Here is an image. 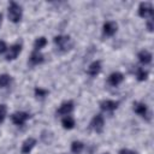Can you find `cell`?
Here are the masks:
<instances>
[{
	"mask_svg": "<svg viewBox=\"0 0 154 154\" xmlns=\"http://www.w3.org/2000/svg\"><path fill=\"white\" fill-rule=\"evenodd\" d=\"M103 154H109V153H103Z\"/></svg>",
	"mask_w": 154,
	"mask_h": 154,
	"instance_id": "27",
	"label": "cell"
},
{
	"mask_svg": "<svg viewBox=\"0 0 154 154\" xmlns=\"http://www.w3.org/2000/svg\"><path fill=\"white\" fill-rule=\"evenodd\" d=\"M119 102L118 101H112V100H103L100 102V108L102 111H106V112H112L114 109H117Z\"/></svg>",
	"mask_w": 154,
	"mask_h": 154,
	"instance_id": "4",
	"label": "cell"
},
{
	"mask_svg": "<svg viewBox=\"0 0 154 154\" xmlns=\"http://www.w3.org/2000/svg\"><path fill=\"white\" fill-rule=\"evenodd\" d=\"M117 28H118V25L116 22H106L103 24V34L106 36H112L116 34Z\"/></svg>",
	"mask_w": 154,
	"mask_h": 154,
	"instance_id": "7",
	"label": "cell"
},
{
	"mask_svg": "<svg viewBox=\"0 0 154 154\" xmlns=\"http://www.w3.org/2000/svg\"><path fill=\"white\" fill-rule=\"evenodd\" d=\"M147 26H148V30H149V31H153V24H152V20H149V22H148Z\"/></svg>",
	"mask_w": 154,
	"mask_h": 154,
	"instance_id": "25",
	"label": "cell"
},
{
	"mask_svg": "<svg viewBox=\"0 0 154 154\" xmlns=\"http://www.w3.org/2000/svg\"><path fill=\"white\" fill-rule=\"evenodd\" d=\"M35 144H36V140H35V138H32V137L26 138V140L23 142V144H22V153H23V154L30 153L31 149L35 147Z\"/></svg>",
	"mask_w": 154,
	"mask_h": 154,
	"instance_id": "8",
	"label": "cell"
},
{
	"mask_svg": "<svg viewBox=\"0 0 154 154\" xmlns=\"http://www.w3.org/2000/svg\"><path fill=\"white\" fill-rule=\"evenodd\" d=\"M134 111L142 117H147V113H148L147 106L142 102H134Z\"/></svg>",
	"mask_w": 154,
	"mask_h": 154,
	"instance_id": "12",
	"label": "cell"
},
{
	"mask_svg": "<svg viewBox=\"0 0 154 154\" xmlns=\"http://www.w3.org/2000/svg\"><path fill=\"white\" fill-rule=\"evenodd\" d=\"M72 109H73V102L72 101H66V102L61 103V106L59 107L57 113L60 114V116H67Z\"/></svg>",
	"mask_w": 154,
	"mask_h": 154,
	"instance_id": "10",
	"label": "cell"
},
{
	"mask_svg": "<svg viewBox=\"0 0 154 154\" xmlns=\"http://www.w3.org/2000/svg\"><path fill=\"white\" fill-rule=\"evenodd\" d=\"M138 14L141 17H153V6L149 2H141L138 7Z\"/></svg>",
	"mask_w": 154,
	"mask_h": 154,
	"instance_id": "3",
	"label": "cell"
},
{
	"mask_svg": "<svg viewBox=\"0 0 154 154\" xmlns=\"http://www.w3.org/2000/svg\"><path fill=\"white\" fill-rule=\"evenodd\" d=\"M147 76H148V72H147V71H144V70H142V69H138V70H137V78H138V81H144V79H147Z\"/></svg>",
	"mask_w": 154,
	"mask_h": 154,
	"instance_id": "20",
	"label": "cell"
},
{
	"mask_svg": "<svg viewBox=\"0 0 154 154\" xmlns=\"http://www.w3.org/2000/svg\"><path fill=\"white\" fill-rule=\"evenodd\" d=\"M35 94H36V96L43 97V96H46V95L48 94V91L45 90V89H41V88H36V89H35Z\"/></svg>",
	"mask_w": 154,
	"mask_h": 154,
	"instance_id": "22",
	"label": "cell"
},
{
	"mask_svg": "<svg viewBox=\"0 0 154 154\" xmlns=\"http://www.w3.org/2000/svg\"><path fill=\"white\" fill-rule=\"evenodd\" d=\"M1 22H2V14L0 13V25H1Z\"/></svg>",
	"mask_w": 154,
	"mask_h": 154,
	"instance_id": "26",
	"label": "cell"
},
{
	"mask_svg": "<svg viewBox=\"0 0 154 154\" xmlns=\"http://www.w3.org/2000/svg\"><path fill=\"white\" fill-rule=\"evenodd\" d=\"M123 79H124V76H123L120 72H113V73H111L109 77H108V83H109L111 85L116 87V85H118L119 83H122Z\"/></svg>",
	"mask_w": 154,
	"mask_h": 154,
	"instance_id": "11",
	"label": "cell"
},
{
	"mask_svg": "<svg viewBox=\"0 0 154 154\" xmlns=\"http://www.w3.org/2000/svg\"><path fill=\"white\" fill-rule=\"evenodd\" d=\"M47 45V40H46V37H38L36 41H35V43H34V48H35V51L37 52V51H40L42 47H45Z\"/></svg>",
	"mask_w": 154,
	"mask_h": 154,
	"instance_id": "18",
	"label": "cell"
},
{
	"mask_svg": "<svg viewBox=\"0 0 154 154\" xmlns=\"http://www.w3.org/2000/svg\"><path fill=\"white\" fill-rule=\"evenodd\" d=\"M83 147H84V144H83L82 142L75 141V142H72V144H71V152H72L73 154H79V153L83 150Z\"/></svg>",
	"mask_w": 154,
	"mask_h": 154,
	"instance_id": "17",
	"label": "cell"
},
{
	"mask_svg": "<svg viewBox=\"0 0 154 154\" xmlns=\"http://www.w3.org/2000/svg\"><path fill=\"white\" fill-rule=\"evenodd\" d=\"M7 51V46H6V42L5 41H0V54L5 53Z\"/></svg>",
	"mask_w": 154,
	"mask_h": 154,
	"instance_id": "23",
	"label": "cell"
},
{
	"mask_svg": "<svg viewBox=\"0 0 154 154\" xmlns=\"http://www.w3.org/2000/svg\"><path fill=\"white\" fill-rule=\"evenodd\" d=\"M10 82H11V77H10L8 75H6V73L0 75V87H1V88L7 87V85L10 84Z\"/></svg>",
	"mask_w": 154,
	"mask_h": 154,
	"instance_id": "19",
	"label": "cell"
},
{
	"mask_svg": "<svg viewBox=\"0 0 154 154\" xmlns=\"http://www.w3.org/2000/svg\"><path fill=\"white\" fill-rule=\"evenodd\" d=\"M43 61V55L41 54V53H38V52H34V53H31V55H30V63L32 64V65H37V64H41Z\"/></svg>",
	"mask_w": 154,
	"mask_h": 154,
	"instance_id": "15",
	"label": "cell"
},
{
	"mask_svg": "<svg viewBox=\"0 0 154 154\" xmlns=\"http://www.w3.org/2000/svg\"><path fill=\"white\" fill-rule=\"evenodd\" d=\"M138 60H140L142 64L147 65V64H149V63L152 61V54H150L148 51H141V52L138 53Z\"/></svg>",
	"mask_w": 154,
	"mask_h": 154,
	"instance_id": "13",
	"label": "cell"
},
{
	"mask_svg": "<svg viewBox=\"0 0 154 154\" xmlns=\"http://www.w3.org/2000/svg\"><path fill=\"white\" fill-rule=\"evenodd\" d=\"M8 18L13 23H18L22 18V7L17 2H11L8 6Z\"/></svg>",
	"mask_w": 154,
	"mask_h": 154,
	"instance_id": "1",
	"label": "cell"
},
{
	"mask_svg": "<svg viewBox=\"0 0 154 154\" xmlns=\"http://www.w3.org/2000/svg\"><path fill=\"white\" fill-rule=\"evenodd\" d=\"M103 124H105V122H103V117H102L101 114H96V116L93 118L90 125H91V128H93L96 132H101L102 129H103Z\"/></svg>",
	"mask_w": 154,
	"mask_h": 154,
	"instance_id": "5",
	"label": "cell"
},
{
	"mask_svg": "<svg viewBox=\"0 0 154 154\" xmlns=\"http://www.w3.org/2000/svg\"><path fill=\"white\" fill-rule=\"evenodd\" d=\"M20 51H22V46H20L19 43L13 45L12 47H10V52L7 53L6 59H7V60H13V59H16V58L18 57V54L20 53Z\"/></svg>",
	"mask_w": 154,
	"mask_h": 154,
	"instance_id": "9",
	"label": "cell"
},
{
	"mask_svg": "<svg viewBox=\"0 0 154 154\" xmlns=\"http://www.w3.org/2000/svg\"><path fill=\"white\" fill-rule=\"evenodd\" d=\"M119 154H137V153H135L132 150H129V149H122L119 152Z\"/></svg>",
	"mask_w": 154,
	"mask_h": 154,
	"instance_id": "24",
	"label": "cell"
},
{
	"mask_svg": "<svg viewBox=\"0 0 154 154\" xmlns=\"http://www.w3.org/2000/svg\"><path fill=\"white\" fill-rule=\"evenodd\" d=\"M28 118H29V114L25 112H16L12 114V122L16 125H23Z\"/></svg>",
	"mask_w": 154,
	"mask_h": 154,
	"instance_id": "6",
	"label": "cell"
},
{
	"mask_svg": "<svg viewBox=\"0 0 154 154\" xmlns=\"http://www.w3.org/2000/svg\"><path fill=\"white\" fill-rule=\"evenodd\" d=\"M61 124H63V128H64V129L70 130V129H72V128L75 126V120H73V118H72V117L66 116L65 118H63Z\"/></svg>",
	"mask_w": 154,
	"mask_h": 154,
	"instance_id": "16",
	"label": "cell"
},
{
	"mask_svg": "<svg viewBox=\"0 0 154 154\" xmlns=\"http://www.w3.org/2000/svg\"><path fill=\"white\" fill-rule=\"evenodd\" d=\"M54 43L61 49V51H67L70 47V36H64L59 35L54 37Z\"/></svg>",
	"mask_w": 154,
	"mask_h": 154,
	"instance_id": "2",
	"label": "cell"
},
{
	"mask_svg": "<svg viewBox=\"0 0 154 154\" xmlns=\"http://www.w3.org/2000/svg\"><path fill=\"white\" fill-rule=\"evenodd\" d=\"M100 70H101V63H100V61H94V63H91V64L89 65V67H88V73H89L90 76H96V75L100 72Z\"/></svg>",
	"mask_w": 154,
	"mask_h": 154,
	"instance_id": "14",
	"label": "cell"
},
{
	"mask_svg": "<svg viewBox=\"0 0 154 154\" xmlns=\"http://www.w3.org/2000/svg\"><path fill=\"white\" fill-rule=\"evenodd\" d=\"M6 112H7V108H6V105H0V123L4 122L5 117H6Z\"/></svg>",
	"mask_w": 154,
	"mask_h": 154,
	"instance_id": "21",
	"label": "cell"
}]
</instances>
